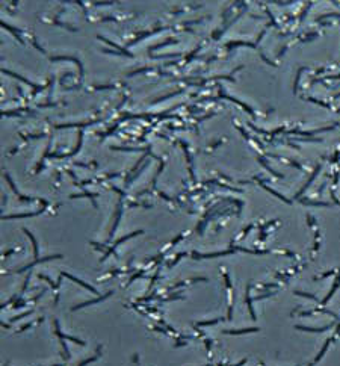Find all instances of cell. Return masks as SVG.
Here are the masks:
<instances>
[{"label":"cell","mask_w":340,"mask_h":366,"mask_svg":"<svg viewBox=\"0 0 340 366\" xmlns=\"http://www.w3.org/2000/svg\"><path fill=\"white\" fill-rule=\"evenodd\" d=\"M97 357H98V354H97V356H94V357H91V359H88V360H85V362H82V363H80L79 366H85V365H88V363H91V362H94V360H95Z\"/></svg>","instance_id":"4"},{"label":"cell","mask_w":340,"mask_h":366,"mask_svg":"<svg viewBox=\"0 0 340 366\" xmlns=\"http://www.w3.org/2000/svg\"><path fill=\"white\" fill-rule=\"evenodd\" d=\"M259 331L257 328H243V330H224V333L227 334H243V333H254Z\"/></svg>","instance_id":"1"},{"label":"cell","mask_w":340,"mask_h":366,"mask_svg":"<svg viewBox=\"0 0 340 366\" xmlns=\"http://www.w3.org/2000/svg\"><path fill=\"white\" fill-rule=\"evenodd\" d=\"M331 327V325H326V327H322V328H310V327H296L298 330H304V331H314V333H319V331H325V330H328Z\"/></svg>","instance_id":"3"},{"label":"cell","mask_w":340,"mask_h":366,"mask_svg":"<svg viewBox=\"0 0 340 366\" xmlns=\"http://www.w3.org/2000/svg\"><path fill=\"white\" fill-rule=\"evenodd\" d=\"M62 275H65V277H68V278H70V280H73V281H76V283H79V284H80V286H83V288H86V289H89L91 292H94V293L97 292V291H95V289H94V288H91L89 284H86V283H83V281H82V280H79V278H76V277H73V275H70V274H62Z\"/></svg>","instance_id":"2"},{"label":"cell","mask_w":340,"mask_h":366,"mask_svg":"<svg viewBox=\"0 0 340 366\" xmlns=\"http://www.w3.org/2000/svg\"><path fill=\"white\" fill-rule=\"evenodd\" d=\"M53 366H59V365H53Z\"/></svg>","instance_id":"5"}]
</instances>
